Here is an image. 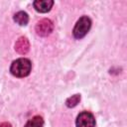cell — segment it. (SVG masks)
Masks as SVG:
<instances>
[{"mask_svg":"<svg viewBox=\"0 0 127 127\" xmlns=\"http://www.w3.org/2000/svg\"><path fill=\"white\" fill-rule=\"evenodd\" d=\"M25 127H44V120L41 116H34L26 123Z\"/></svg>","mask_w":127,"mask_h":127,"instance_id":"cell-8","label":"cell"},{"mask_svg":"<svg viewBox=\"0 0 127 127\" xmlns=\"http://www.w3.org/2000/svg\"><path fill=\"white\" fill-rule=\"evenodd\" d=\"M75 124H76V127H94L95 119L90 112L83 111L78 114Z\"/></svg>","mask_w":127,"mask_h":127,"instance_id":"cell-3","label":"cell"},{"mask_svg":"<svg viewBox=\"0 0 127 127\" xmlns=\"http://www.w3.org/2000/svg\"><path fill=\"white\" fill-rule=\"evenodd\" d=\"M34 8L40 13H47L51 10L54 5V1L52 0H37L33 3Z\"/></svg>","mask_w":127,"mask_h":127,"instance_id":"cell-5","label":"cell"},{"mask_svg":"<svg viewBox=\"0 0 127 127\" xmlns=\"http://www.w3.org/2000/svg\"><path fill=\"white\" fill-rule=\"evenodd\" d=\"M31 68H32V64L30 60L25 58H20L12 63L10 66V71L14 76L25 77L29 75Z\"/></svg>","mask_w":127,"mask_h":127,"instance_id":"cell-1","label":"cell"},{"mask_svg":"<svg viewBox=\"0 0 127 127\" xmlns=\"http://www.w3.org/2000/svg\"><path fill=\"white\" fill-rule=\"evenodd\" d=\"M0 127H12V125L8 122H3V123L0 124Z\"/></svg>","mask_w":127,"mask_h":127,"instance_id":"cell-10","label":"cell"},{"mask_svg":"<svg viewBox=\"0 0 127 127\" xmlns=\"http://www.w3.org/2000/svg\"><path fill=\"white\" fill-rule=\"evenodd\" d=\"M53 29H54L53 22L49 19H43L40 22H38V24L36 25V32L39 36L42 37H46L50 35L53 32Z\"/></svg>","mask_w":127,"mask_h":127,"instance_id":"cell-4","label":"cell"},{"mask_svg":"<svg viewBox=\"0 0 127 127\" xmlns=\"http://www.w3.org/2000/svg\"><path fill=\"white\" fill-rule=\"evenodd\" d=\"M14 21L20 26H26L29 22V16L26 12L20 11L14 15Z\"/></svg>","mask_w":127,"mask_h":127,"instance_id":"cell-7","label":"cell"},{"mask_svg":"<svg viewBox=\"0 0 127 127\" xmlns=\"http://www.w3.org/2000/svg\"><path fill=\"white\" fill-rule=\"evenodd\" d=\"M80 100V95L79 94H74L70 97H68L65 101V105L67 107H74Z\"/></svg>","mask_w":127,"mask_h":127,"instance_id":"cell-9","label":"cell"},{"mask_svg":"<svg viewBox=\"0 0 127 127\" xmlns=\"http://www.w3.org/2000/svg\"><path fill=\"white\" fill-rule=\"evenodd\" d=\"M15 49L17 52H19L20 54H26L29 50V43L27 41L26 38L22 37L20 38L17 43H16V46H15Z\"/></svg>","mask_w":127,"mask_h":127,"instance_id":"cell-6","label":"cell"},{"mask_svg":"<svg viewBox=\"0 0 127 127\" xmlns=\"http://www.w3.org/2000/svg\"><path fill=\"white\" fill-rule=\"evenodd\" d=\"M90 27H91V21L87 16H82L81 18H79L72 31L74 38L76 39L83 38L89 31Z\"/></svg>","mask_w":127,"mask_h":127,"instance_id":"cell-2","label":"cell"}]
</instances>
